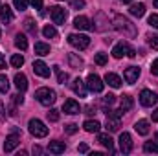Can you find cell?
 I'll list each match as a JSON object with an SVG mask.
<instances>
[{
  "instance_id": "cell-38",
  "label": "cell",
  "mask_w": 158,
  "mask_h": 156,
  "mask_svg": "<svg viewBox=\"0 0 158 156\" xmlns=\"http://www.w3.org/2000/svg\"><path fill=\"white\" fill-rule=\"evenodd\" d=\"M79 130V127L76 125V123H68V125H64V132L66 134H76Z\"/></svg>"
},
{
  "instance_id": "cell-8",
  "label": "cell",
  "mask_w": 158,
  "mask_h": 156,
  "mask_svg": "<svg viewBox=\"0 0 158 156\" xmlns=\"http://www.w3.org/2000/svg\"><path fill=\"white\" fill-rule=\"evenodd\" d=\"M158 101V96L153 92V90H142L140 92V103L143 105V107H153V105H156Z\"/></svg>"
},
{
  "instance_id": "cell-35",
  "label": "cell",
  "mask_w": 158,
  "mask_h": 156,
  "mask_svg": "<svg viewBox=\"0 0 158 156\" xmlns=\"http://www.w3.org/2000/svg\"><path fill=\"white\" fill-rule=\"evenodd\" d=\"M9 90V81L6 76H0V92H7Z\"/></svg>"
},
{
  "instance_id": "cell-24",
  "label": "cell",
  "mask_w": 158,
  "mask_h": 156,
  "mask_svg": "<svg viewBox=\"0 0 158 156\" xmlns=\"http://www.w3.org/2000/svg\"><path fill=\"white\" fill-rule=\"evenodd\" d=\"M68 63H70V66L72 68H77V70H81L83 68V59L79 57V55H76V53H68Z\"/></svg>"
},
{
  "instance_id": "cell-54",
  "label": "cell",
  "mask_w": 158,
  "mask_h": 156,
  "mask_svg": "<svg viewBox=\"0 0 158 156\" xmlns=\"http://www.w3.org/2000/svg\"><path fill=\"white\" fill-rule=\"evenodd\" d=\"M155 138H156V142H158V132H156V136H155Z\"/></svg>"
},
{
  "instance_id": "cell-4",
  "label": "cell",
  "mask_w": 158,
  "mask_h": 156,
  "mask_svg": "<svg viewBox=\"0 0 158 156\" xmlns=\"http://www.w3.org/2000/svg\"><path fill=\"white\" fill-rule=\"evenodd\" d=\"M28 129H30V134L35 136V138H44V136H48V127H46L40 119H30Z\"/></svg>"
},
{
  "instance_id": "cell-42",
  "label": "cell",
  "mask_w": 158,
  "mask_h": 156,
  "mask_svg": "<svg viewBox=\"0 0 158 156\" xmlns=\"http://www.w3.org/2000/svg\"><path fill=\"white\" fill-rule=\"evenodd\" d=\"M121 112L123 110H107V117H118V119H121Z\"/></svg>"
},
{
  "instance_id": "cell-19",
  "label": "cell",
  "mask_w": 158,
  "mask_h": 156,
  "mask_svg": "<svg viewBox=\"0 0 158 156\" xmlns=\"http://www.w3.org/2000/svg\"><path fill=\"white\" fill-rule=\"evenodd\" d=\"M83 129H85L86 132H99L101 123H99L98 119H86V121L83 123Z\"/></svg>"
},
{
  "instance_id": "cell-18",
  "label": "cell",
  "mask_w": 158,
  "mask_h": 156,
  "mask_svg": "<svg viewBox=\"0 0 158 156\" xmlns=\"http://www.w3.org/2000/svg\"><path fill=\"white\" fill-rule=\"evenodd\" d=\"M0 20H2L4 24H9V22L13 20V11H11L9 6H2V7H0Z\"/></svg>"
},
{
  "instance_id": "cell-16",
  "label": "cell",
  "mask_w": 158,
  "mask_h": 156,
  "mask_svg": "<svg viewBox=\"0 0 158 156\" xmlns=\"http://www.w3.org/2000/svg\"><path fill=\"white\" fill-rule=\"evenodd\" d=\"M74 28H76V30H85V31H88V30H92L94 26L90 24V20H88L86 17H76V20H74Z\"/></svg>"
},
{
  "instance_id": "cell-45",
  "label": "cell",
  "mask_w": 158,
  "mask_h": 156,
  "mask_svg": "<svg viewBox=\"0 0 158 156\" xmlns=\"http://www.w3.org/2000/svg\"><path fill=\"white\" fill-rule=\"evenodd\" d=\"M30 2H31V6H33V7H35V9H42V0H30Z\"/></svg>"
},
{
  "instance_id": "cell-21",
  "label": "cell",
  "mask_w": 158,
  "mask_h": 156,
  "mask_svg": "<svg viewBox=\"0 0 158 156\" xmlns=\"http://www.w3.org/2000/svg\"><path fill=\"white\" fill-rule=\"evenodd\" d=\"M105 83H107L109 86H112V88H119V86H121V79H119V76L112 74V72H107V76H105Z\"/></svg>"
},
{
  "instance_id": "cell-23",
  "label": "cell",
  "mask_w": 158,
  "mask_h": 156,
  "mask_svg": "<svg viewBox=\"0 0 158 156\" xmlns=\"http://www.w3.org/2000/svg\"><path fill=\"white\" fill-rule=\"evenodd\" d=\"M15 86H17L20 92H24V90L28 88V77H26L24 74H15Z\"/></svg>"
},
{
  "instance_id": "cell-26",
  "label": "cell",
  "mask_w": 158,
  "mask_h": 156,
  "mask_svg": "<svg viewBox=\"0 0 158 156\" xmlns=\"http://www.w3.org/2000/svg\"><path fill=\"white\" fill-rule=\"evenodd\" d=\"M119 105H121V110L125 112V110H131V109L134 107V101H132V97H131V96H121Z\"/></svg>"
},
{
  "instance_id": "cell-43",
  "label": "cell",
  "mask_w": 158,
  "mask_h": 156,
  "mask_svg": "<svg viewBox=\"0 0 158 156\" xmlns=\"http://www.w3.org/2000/svg\"><path fill=\"white\" fill-rule=\"evenodd\" d=\"M149 46H151L153 50H158V35H155V37L149 39Z\"/></svg>"
},
{
  "instance_id": "cell-53",
  "label": "cell",
  "mask_w": 158,
  "mask_h": 156,
  "mask_svg": "<svg viewBox=\"0 0 158 156\" xmlns=\"http://www.w3.org/2000/svg\"><path fill=\"white\" fill-rule=\"evenodd\" d=\"M155 7L158 9V0H155Z\"/></svg>"
},
{
  "instance_id": "cell-55",
  "label": "cell",
  "mask_w": 158,
  "mask_h": 156,
  "mask_svg": "<svg viewBox=\"0 0 158 156\" xmlns=\"http://www.w3.org/2000/svg\"><path fill=\"white\" fill-rule=\"evenodd\" d=\"M59 2H63V0H59Z\"/></svg>"
},
{
  "instance_id": "cell-39",
  "label": "cell",
  "mask_w": 158,
  "mask_h": 156,
  "mask_svg": "<svg viewBox=\"0 0 158 156\" xmlns=\"http://www.w3.org/2000/svg\"><path fill=\"white\" fill-rule=\"evenodd\" d=\"M149 26L158 30V15H156V13H153V15L149 17Z\"/></svg>"
},
{
  "instance_id": "cell-20",
  "label": "cell",
  "mask_w": 158,
  "mask_h": 156,
  "mask_svg": "<svg viewBox=\"0 0 158 156\" xmlns=\"http://www.w3.org/2000/svg\"><path fill=\"white\" fill-rule=\"evenodd\" d=\"M64 149H66V145L63 143V142H50V145H48V151L52 153V154H63L64 153Z\"/></svg>"
},
{
  "instance_id": "cell-15",
  "label": "cell",
  "mask_w": 158,
  "mask_h": 156,
  "mask_svg": "<svg viewBox=\"0 0 158 156\" xmlns=\"http://www.w3.org/2000/svg\"><path fill=\"white\" fill-rule=\"evenodd\" d=\"M98 142L110 153H114V140L110 138V134H98Z\"/></svg>"
},
{
  "instance_id": "cell-30",
  "label": "cell",
  "mask_w": 158,
  "mask_h": 156,
  "mask_svg": "<svg viewBox=\"0 0 158 156\" xmlns=\"http://www.w3.org/2000/svg\"><path fill=\"white\" fill-rule=\"evenodd\" d=\"M9 63H11V66H13V68H20V66L24 64V57H22V55H19V53H15V55L9 59Z\"/></svg>"
},
{
  "instance_id": "cell-27",
  "label": "cell",
  "mask_w": 158,
  "mask_h": 156,
  "mask_svg": "<svg viewBox=\"0 0 158 156\" xmlns=\"http://www.w3.org/2000/svg\"><path fill=\"white\" fill-rule=\"evenodd\" d=\"M35 53L40 55V57L48 55V53H50V46H48V44H44V42H35Z\"/></svg>"
},
{
  "instance_id": "cell-49",
  "label": "cell",
  "mask_w": 158,
  "mask_h": 156,
  "mask_svg": "<svg viewBox=\"0 0 158 156\" xmlns=\"http://www.w3.org/2000/svg\"><path fill=\"white\" fill-rule=\"evenodd\" d=\"M6 68V59H4V55L0 53V70H4Z\"/></svg>"
},
{
  "instance_id": "cell-33",
  "label": "cell",
  "mask_w": 158,
  "mask_h": 156,
  "mask_svg": "<svg viewBox=\"0 0 158 156\" xmlns=\"http://www.w3.org/2000/svg\"><path fill=\"white\" fill-rule=\"evenodd\" d=\"M53 68H55V72H57V81H59L61 84H64V83L68 81V74H63L59 66H53Z\"/></svg>"
},
{
  "instance_id": "cell-40",
  "label": "cell",
  "mask_w": 158,
  "mask_h": 156,
  "mask_svg": "<svg viewBox=\"0 0 158 156\" xmlns=\"http://www.w3.org/2000/svg\"><path fill=\"white\" fill-rule=\"evenodd\" d=\"M72 9H83L85 7V0H72Z\"/></svg>"
},
{
  "instance_id": "cell-5",
  "label": "cell",
  "mask_w": 158,
  "mask_h": 156,
  "mask_svg": "<svg viewBox=\"0 0 158 156\" xmlns=\"http://www.w3.org/2000/svg\"><path fill=\"white\" fill-rule=\"evenodd\" d=\"M68 42L74 48H77V50H86L88 44H90V37L88 35H81V33H72V35H68Z\"/></svg>"
},
{
  "instance_id": "cell-48",
  "label": "cell",
  "mask_w": 158,
  "mask_h": 156,
  "mask_svg": "<svg viewBox=\"0 0 158 156\" xmlns=\"http://www.w3.org/2000/svg\"><path fill=\"white\" fill-rule=\"evenodd\" d=\"M4 116H6V109H4V105H2V101H0V121L4 119Z\"/></svg>"
},
{
  "instance_id": "cell-46",
  "label": "cell",
  "mask_w": 158,
  "mask_h": 156,
  "mask_svg": "<svg viewBox=\"0 0 158 156\" xmlns=\"http://www.w3.org/2000/svg\"><path fill=\"white\" fill-rule=\"evenodd\" d=\"M13 101H15L17 105H22V103H24V97H22L20 94H17V96H13Z\"/></svg>"
},
{
  "instance_id": "cell-10",
  "label": "cell",
  "mask_w": 158,
  "mask_h": 156,
  "mask_svg": "<svg viewBox=\"0 0 158 156\" xmlns=\"http://www.w3.org/2000/svg\"><path fill=\"white\" fill-rule=\"evenodd\" d=\"M63 112L64 114H70V116H76L81 112V109H79V103L76 99H66L64 103H63Z\"/></svg>"
},
{
  "instance_id": "cell-12",
  "label": "cell",
  "mask_w": 158,
  "mask_h": 156,
  "mask_svg": "<svg viewBox=\"0 0 158 156\" xmlns=\"http://www.w3.org/2000/svg\"><path fill=\"white\" fill-rule=\"evenodd\" d=\"M123 77H125V81H127L129 84H134V83L138 81V77H140V68H138V66H129V68L123 72Z\"/></svg>"
},
{
  "instance_id": "cell-6",
  "label": "cell",
  "mask_w": 158,
  "mask_h": 156,
  "mask_svg": "<svg viewBox=\"0 0 158 156\" xmlns=\"http://www.w3.org/2000/svg\"><path fill=\"white\" fill-rule=\"evenodd\" d=\"M86 88H88V90H92L94 94H99V92H103V88H105V83L99 79V76H96V74H90V76L86 77Z\"/></svg>"
},
{
  "instance_id": "cell-52",
  "label": "cell",
  "mask_w": 158,
  "mask_h": 156,
  "mask_svg": "<svg viewBox=\"0 0 158 156\" xmlns=\"http://www.w3.org/2000/svg\"><path fill=\"white\" fill-rule=\"evenodd\" d=\"M121 2H123V4H129V2H132V0H121Z\"/></svg>"
},
{
  "instance_id": "cell-9",
  "label": "cell",
  "mask_w": 158,
  "mask_h": 156,
  "mask_svg": "<svg viewBox=\"0 0 158 156\" xmlns=\"http://www.w3.org/2000/svg\"><path fill=\"white\" fill-rule=\"evenodd\" d=\"M119 151L123 154H129L132 151V138L129 132H121L119 134Z\"/></svg>"
},
{
  "instance_id": "cell-25",
  "label": "cell",
  "mask_w": 158,
  "mask_h": 156,
  "mask_svg": "<svg viewBox=\"0 0 158 156\" xmlns=\"http://www.w3.org/2000/svg\"><path fill=\"white\" fill-rule=\"evenodd\" d=\"M15 46H17L19 50H22V51L28 48V39H26L24 33H17V37H15Z\"/></svg>"
},
{
  "instance_id": "cell-29",
  "label": "cell",
  "mask_w": 158,
  "mask_h": 156,
  "mask_svg": "<svg viewBox=\"0 0 158 156\" xmlns=\"http://www.w3.org/2000/svg\"><path fill=\"white\" fill-rule=\"evenodd\" d=\"M42 35H44L46 39H55V37H57V30H55L53 26H50V24H48V26H44V28H42Z\"/></svg>"
},
{
  "instance_id": "cell-28",
  "label": "cell",
  "mask_w": 158,
  "mask_h": 156,
  "mask_svg": "<svg viewBox=\"0 0 158 156\" xmlns=\"http://www.w3.org/2000/svg\"><path fill=\"white\" fill-rule=\"evenodd\" d=\"M119 129V119L118 117H107V130L109 132H116Z\"/></svg>"
},
{
  "instance_id": "cell-3",
  "label": "cell",
  "mask_w": 158,
  "mask_h": 156,
  "mask_svg": "<svg viewBox=\"0 0 158 156\" xmlns=\"http://www.w3.org/2000/svg\"><path fill=\"white\" fill-rule=\"evenodd\" d=\"M123 55H127V57H136V50L134 48H131L129 46V42H118L114 48H112V57L114 59H121Z\"/></svg>"
},
{
  "instance_id": "cell-22",
  "label": "cell",
  "mask_w": 158,
  "mask_h": 156,
  "mask_svg": "<svg viewBox=\"0 0 158 156\" xmlns=\"http://www.w3.org/2000/svg\"><path fill=\"white\" fill-rule=\"evenodd\" d=\"M134 130H136L138 134H142V136L149 134V121H147V119H140V121H136Z\"/></svg>"
},
{
  "instance_id": "cell-50",
  "label": "cell",
  "mask_w": 158,
  "mask_h": 156,
  "mask_svg": "<svg viewBox=\"0 0 158 156\" xmlns=\"http://www.w3.org/2000/svg\"><path fill=\"white\" fill-rule=\"evenodd\" d=\"M153 121H158V109L153 112Z\"/></svg>"
},
{
  "instance_id": "cell-41",
  "label": "cell",
  "mask_w": 158,
  "mask_h": 156,
  "mask_svg": "<svg viewBox=\"0 0 158 156\" xmlns=\"http://www.w3.org/2000/svg\"><path fill=\"white\" fill-rule=\"evenodd\" d=\"M24 26H26V30H28V31H31V33H35V26H33V20H31V18H26V22H24Z\"/></svg>"
},
{
  "instance_id": "cell-44",
  "label": "cell",
  "mask_w": 158,
  "mask_h": 156,
  "mask_svg": "<svg viewBox=\"0 0 158 156\" xmlns=\"http://www.w3.org/2000/svg\"><path fill=\"white\" fill-rule=\"evenodd\" d=\"M151 74L153 76H158V57L153 61V64H151Z\"/></svg>"
},
{
  "instance_id": "cell-13",
  "label": "cell",
  "mask_w": 158,
  "mask_h": 156,
  "mask_svg": "<svg viewBox=\"0 0 158 156\" xmlns=\"http://www.w3.org/2000/svg\"><path fill=\"white\" fill-rule=\"evenodd\" d=\"M33 72L37 74V76H40V77H50V68L46 66V63H42V61H35L33 63Z\"/></svg>"
},
{
  "instance_id": "cell-37",
  "label": "cell",
  "mask_w": 158,
  "mask_h": 156,
  "mask_svg": "<svg viewBox=\"0 0 158 156\" xmlns=\"http://www.w3.org/2000/svg\"><path fill=\"white\" fill-rule=\"evenodd\" d=\"M46 117H48L50 121H59V110L50 109V112H46Z\"/></svg>"
},
{
  "instance_id": "cell-11",
  "label": "cell",
  "mask_w": 158,
  "mask_h": 156,
  "mask_svg": "<svg viewBox=\"0 0 158 156\" xmlns=\"http://www.w3.org/2000/svg\"><path fill=\"white\" fill-rule=\"evenodd\" d=\"M20 143V136L15 132V134H9L7 138H6V142H4V153H11L17 145Z\"/></svg>"
},
{
  "instance_id": "cell-47",
  "label": "cell",
  "mask_w": 158,
  "mask_h": 156,
  "mask_svg": "<svg viewBox=\"0 0 158 156\" xmlns=\"http://www.w3.org/2000/svg\"><path fill=\"white\" fill-rule=\"evenodd\" d=\"M77 151L79 153H88V145H86V143H81L77 147Z\"/></svg>"
},
{
  "instance_id": "cell-1",
  "label": "cell",
  "mask_w": 158,
  "mask_h": 156,
  "mask_svg": "<svg viewBox=\"0 0 158 156\" xmlns=\"http://www.w3.org/2000/svg\"><path fill=\"white\" fill-rule=\"evenodd\" d=\"M112 24H114V30H116V31L123 33V37L134 39V37L138 35V30H136V26H134V24H132L129 18H125V17H121V15H116V17H114Z\"/></svg>"
},
{
  "instance_id": "cell-34",
  "label": "cell",
  "mask_w": 158,
  "mask_h": 156,
  "mask_svg": "<svg viewBox=\"0 0 158 156\" xmlns=\"http://www.w3.org/2000/svg\"><path fill=\"white\" fill-rule=\"evenodd\" d=\"M116 103V96L114 94H107L105 97H103V105L105 107H110V105H114Z\"/></svg>"
},
{
  "instance_id": "cell-17",
  "label": "cell",
  "mask_w": 158,
  "mask_h": 156,
  "mask_svg": "<svg viewBox=\"0 0 158 156\" xmlns=\"http://www.w3.org/2000/svg\"><path fill=\"white\" fill-rule=\"evenodd\" d=\"M129 13L132 15V17H143L145 15V4H142V2H138V4H132L131 7H129Z\"/></svg>"
},
{
  "instance_id": "cell-2",
  "label": "cell",
  "mask_w": 158,
  "mask_h": 156,
  "mask_svg": "<svg viewBox=\"0 0 158 156\" xmlns=\"http://www.w3.org/2000/svg\"><path fill=\"white\" fill-rule=\"evenodd\" d=\"M35 99L39 101L40 105H44V107H52V105L55 103L57 96H55V92H53L52 88L42 86V88H39V90L35 92Z\"/></svg>"
},
{
  "instance_id": "cell-32",
  "label": "cell",
  "mask_w": 158,
  "mask_h": 156,
  "mask_svg": "<svg viewBox=\"0 0 158 156\" xmlns=\"http://www.w3.org/2000/svg\"><path fill=\"white\" fill-rule=\"evenodd\" d=\"M143 151H145V153H158V143L156 142H145Z\"/></svg>"
},
{
  "instance_id": "cell-36",
  "label": "cell",
  "mask_w": 158,
  "mask_h": 156,
  "mask_svg": "<svg viewBox=\"0 0 158 156\" xmlns=\"http://www.w3.org/2000/svg\"><path fill=\"white\" fill-rule=\"evenodd\" d=\"M13 4H15V9L19 11H24L28 7V0H13Z\"/></svg>"
},
{
  "instance_id": "cell-51",
  "label": "cell",
  "mask_w": 158,
  "mask_h": 156,
  "mask_svg": "<svg viewBox=\"0 0 158 156\" xmlns=\"http://www.w3.org/2000/svg\"><path fill=\"white\" fill-rule=\"evenodd\" d=\"M33 153H35V154H40V153H42V149H40V147H33Z\"/></svg>"
},
{
  "instance_id": "cell-14",
  "label": "cell",
  "mask_w": 158,
  "mask_h": 156,
  "mask_svg": "<svg viewBox=\"0 0 158 156\" xmlns=\"http://www.w3.org/2000/svg\"><path fill=\"white\" fill-rule=\"evenodd\" d=\"M72 90L77 94L79 97H86V83L85 81H81V79H74V83H72Z\"/></svg>"
},
{
  "instance_id": "cell-7",
  "label": "cell",
  "mask_w": 158,
  "mask_h": 156,
  "mask_svg": "<svg viewBox=\"0 0 158 156\" xmlns=\"http://www.w3.org/2000/svg\"><path fill=\"white\" fill-rule=\"evenodd\" d=\"M50 15H52V20H53L55 24H64V22H66V17H68L66 9L61 7V6H53V7H50Z\"/></svg>"
},
{
  "instance_id": "cell-31",
  "label": "cell",
  "mask_w": 158,
  "mask_h": 156,
  "mask_svg": "<svg viewBox=\"0 0 158 156\" xmlns=\"http://www.w3.org/2000/svg\"><path fill=\"white\" fill-rule=\"evenodd\" d=\"M107 61H109L107 53H96V57H94V63H96V64H99V66H105V64H107Z\"/></svg>"
}]
</instances>
